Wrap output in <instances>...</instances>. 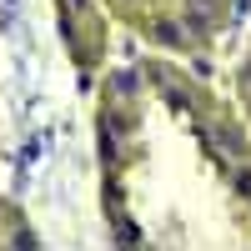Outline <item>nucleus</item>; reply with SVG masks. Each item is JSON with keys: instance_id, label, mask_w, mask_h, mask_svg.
<instances>
[{"instance_id": "nucleus-1", "label": "nucleus", "mask_w": 251, "mask_h": 251, "mask_svg": "<svg viewBox=\"0 0 251 251\" xmlns=\"http://www.w3.org/2000/svg\"><path fill=\"white\" fill-rule=\"evenodd\" d=\"M156 35L166 40V46H181V40H186V30L176 25V20H161V25H156Z\"/></svg>"}, {"instance_id": "nucleus-2", "label": "nucleus", "mask_w": 251, "mask_h": 251, "mask_svg": "<svg viewBox=\"0 0 251 251\" xmlns=\"http://www.w3.org/2000/svg\"><path fill=\"white\" fill-rule=\"evenodd\" d=\"M231 181H236V191H241V196H251V166H236V176H231Z\"/></svg>"}, {"instance_id": "nucleus-3", "label": "nucleus", "mask_w": 251, "mask_h": 251, "mask_svg": "<svg viewBox=\"0 0 251 251\" xmlns=\"http://www.w3.org/2000/svg\"><path fill=\"white\" fill-rule=\"evenodd\" d=\"M71 10H91V0H71Z\"/></svg>"}]
</instances>
